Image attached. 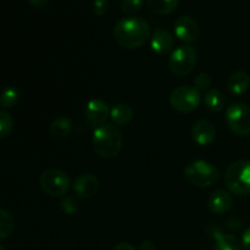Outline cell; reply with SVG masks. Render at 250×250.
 <instances>
[{"instance_id":"1","label":"cell","mask_w":250,"mask_h":250,"mask_svg":"<svg viewBox=\"0 0 250 250\" xmlns=\"http://www.w3.org/2000/svg\"><path fill=\"white\" fill-rule=\"evenodd\" d=\"M150 37V26L138 16L122 17L114 27V38L125 49H138L146 44Z\"/></svg>"},{"instance_id":"2","label":"cell","mask_w":250,"mask_h":250,"mask_svg":"<svg viewBox=\"0 0 250 250\" xmlns=\"http://www.w3.org/2000/svg\"><path fill=\"white\" fill-rule=\"evenodd\" d=\"M93 149L103 159H114L120 154L124 144L121 131L115 125L105 124L94 128Z\"/></svg>"},{"instance_id":"3","label":"cell","mask_w":250,"mask_h":250,"mask_svg":"<svg viewBox=\"0 0 250 250\" xmlns=\"http://www.w3.org/2000/svg\"><path fill=\"white\" fill-rule=\"evenodd\" d=\"M225 185L232 194H250V161L237 160L232 163L225 173Z\"/></svg>"},{"instance_id":"4","label":"cell","mask_w":250,"mask_h":250,"mask_svg":"<svg viewBox=\"0 0 250 250\" xmlns=\"http://www.w3.org/2000/svg\"><path fill=\"white\" fill-rule=\"evenodd\" d=\"M185 178L198 188H209L220 180L219 168L205 160H195L185 168Z\"/></svg>"},{"instance_id":"5","label":"cell","mask_w":250,"mask_h":250,"mask_svg":"<svg viewBox=\"0 0 250 250\" xmlns=\"http://www.w3.org/2000/svg\"><path fill=\"white\" fill-rule=\"evenodd\" d=\"M197 60V50L193 46L185 44L172 50L170 61H168V68L172 75L177 77H185L194 70Z\"/></svg>"},{"instance_id":"6","label":"cell","mask_w":250,"mask_h":250,"mask_svg":"<svg viewBox=\"0 0 250 250\" xmlns=\"http://www.w3.org/2000/svg\"><path fill=\"white\" fill-rule=\"evenodd\" d=\"M225 121L232 133L241 137L250 134V106L244 103H233L225 114Z\"/></svg>"},{"instance_id":"7","label":"cell","mask_w":250,"mask_h":250,"mask_svg":"<svg viewBox=\"0 0 250 250\" xmlns=\"http://www.w3.org/2000/svg\"><path fill=\"white\" fill-rule=\"evenodd\" d=\"M202 102L200 92L195 87L181 85L172 90L170 95V104L173 110L181 114H189L194 111Z\"/></svg>"},{"instance_id":"8","label":"cell","mask_w":250,"mask_h":250,"mask_svg":"<svg viewBox=\"0 0 250 250\" xmlns=\"http://www.w3.org/2000/svg\"><path fill=\"white\" fill-rule=\"evenodd\" d=\"M41 188L45 194L49 197H62V195L67 194L68 189H70V178L66 175L63 171L58 170V168H50L42 173L41 180Z\"/></svg>"},{"instance_id":"9","label":"cell","mask_w":250,"mask_h":250,"mask_svg":"<svg viewBox=\"0 0 250 250\" xmlns=\"http://www.w3.org/2000/svg\"><path fill=\"white\" fill-rule=\"evenodd\" d=\"M173 31H175V36L186 44L194 42L200 33L199 24L189 15H181L175 21Z\"/></svg>"},{"instance_id":"10","label":"cell","mask_w":250,"mask_h":250,"mask_svg":"<svg viewBox=\"0 0 250 250\" xmlns=\"http://www.w3.org/2000/svg\"><path fill=\"white\" fill-rule=\"evenodd\" d=\"M85 116L90 126L97 128L106 124V120L110 117L109 106L102 99H98V98L90 99L85 106Z\"/></svg>"},{"instance_id":"11","label":"cell","mask_w":250,"mask_h":250,"mask_svg":"<svg viewBox=\"0 0 250 250\" xmlns=\"http://www.w3.org/2000/svg\"><path fill=\"white\" fill-rule=\"evenodd\" d=\"M99 180L92 173H83L73 181L72 189L78 198L90 199L99 190Z\"/></svg>"},{"instance_id":"12","label":"cell","mask_w":250,"mask_h":250,"mask_svg":"<svg viewBox=\"0 0 250 250\" xmlns=\"http://www.w3.org/2000/svg\"><path fill=\"white\" fill-rule=\"evenodd\" d=\"M175 45V37L168 29L156 28L150 37V46L158 55H166L171 53Z\"/></svg>"},{"instance_id":"13","label":"cell","mask_w":250,"mask_h":250,"mask_svg":"<svg viewBox=\"0 0 250 250\" xmlns=\"http://www.w3.org/2000/svg\"><path fill=\"white\" fill-rule=\"evenodd\" d=\"M192 138L198 146H208L216 138V128L208 120H199L192 127Z\"/></svg>"},{"instance_id":"14","label":"cell","mask_w":250,"mask_h":250,"mask_svg":"<svg viewBox=\"0 0 250 250\" xmlns=\"http://www.w3.org/2000/svg\"><path fill=\"white\" fill-rule=\"evenodd\" d=\"M233 207L232 193L225 189H217L208 199V209L215 215H222L229 212Z\"/></svg>"},{"instance_id":"15","label":"cell","mask_w":250,"mask_h":250,"mask_svg":"<svg viewBox=\"0 0 250 250\" xmlns=\"http://www.w3.org/2000/svg\"><path fill=\"white\" fill-rule=\"evenodd\" d=\"M250 77L244 71H234L227 77L226 88L231 94L242 95L249 89Z\"/></svg>"},{"instance_id":"16","label":"cell","mask_w":250,"mask_h":250,"mask_svg":"<svg viewBox=\"0 0 250 250\" xmlns=\"http://www.w3.org/2000/svg\"><path fill=\"white\" fill-rule=\"evenodd\" d=\"M210 236L215 239V250H241L242 243L233 234L224 233L217 227L210 231Z\"/></svg>"},{"instance_id":"17","label":"cell","mask_w":250,"mask_h":250,"mask_svg":"<svg viewBox=\"0 0 250 250\" xmlns=\"http://www.w3.org/2000/svg\"><path fill=\"white\" fill-rule=\"evenodd\" d=\"M110 117L116 126H126L133 120V110L127 104H117L110 110Z\"/></svg>"},{"instance_id":"18","label":"cell","mask_w":250,"mask_h":250,"mask_svg":"<svg viewBox=\"0 0 250 250\" xmlns=\"http://www.w3.org/2000/svg\"><path fill=\"white\" fill-rule=\"evenodd\" d=\"M225 99L224 94L220 92L219 89H215V88H210L209 90H207L204 95V104L207 106V109L211 112H220L224 110Z\"/></svg>"},{"instance_id":"19","label":"cell","mask_w":250,"mask_h":250,"mask_svg":"<svg viewBox=\"0 0 250 250\" xmlns=\"http://www.w3.org/2000/svg\"><path fill=\"white\" fill-rule=\"evenodd\" d=\"M49 131H50V134L54 138H66L71 133V131H72V122H71L70 119L65 116L56 117L50 124Z\"/></svg>"},{"instance_id":"20","label":"cell","mask_w":250,"mask_h":250,"mask_svg":"<svg viewBox=\"0 0 250 250\" xmlns=\"http://www.w3.org/2000/svg\"><path fill=\"white\" fill-rule=\"evenodd\" d=\"M149 9L158 15H168L177 9L180 0H146Z\"/></svg>"},{"instance_id":"21","label":"cell","mask_w":250,"mask_h":250,"mask_svg":"<svg viewBox=\"0 0 250 250\" xmlns=\"http://www.w3.org/2000/svg\"><path fill=\"white\" fill-rule=\"evenodd\" d=\"M19 99L20 92L16 87L9 85L0 92V106L4 110L14 107L19 102Z\"/></svg>"},{"instance_id":"22","label":"cell","mask_w":250,"mask_h":250,"mask_svg":"<svg viewBox=\"0 0 250 250\" xmlns=\"http://www.w3.org/2000/svg\"><path fill=\"white\" fill-rule=\"evenodd\" d=\"M14 226L15 221L12 215L7 210L0 208V241L11 236Z\"/></svg>"},{"instance_id":"23","label":"cell","mask_w":250,"mask_h":250,"mask_svg":"<svg viewBox=\"0 0 250 250\" xmlns=\"http://www.w3.org/2000/svg\"><path fill=\"white\" fill-rule=\"evenodd\" d=\"M14 131V119L5 110H0V139H5Z\"/></svg>"},{"instance_id":"24","label":"cell","mask_w":250,"mask_h":250,"mask_svg":"<svg viewBox=\"0 0 250 250\" xmlns=\"http://www.w3.org/2000/svg\"><path fill=\"white\" fill-rule=\"evenodd\" d=\"M61 210L65 212L66 215H76L80 211V203L76 200L75 197H65L61 200Z\"/></svg>"},{"instance_id":"25","label":"cell","mask_w":250,"mask_h":250,"mask_svg":"<svg viewBox=\"0 0 250 250\" xmlns=\"http://www.w3.org/2000/svg\"><path fill=\"white\" fill-rule=\"evenodd\" d=\"M144 0H122L121 9L125 14L133 15L142 9Z\"/></svg>"},{"instance_id":"26","label":"cell","mask_w":250,"mask_h":250,"mask_svg":"<svg viewBox=\"0 0 250 250\" xmlns=\"http://www.w3.org/2000/svg\"><path fill=\"white\" fill-rule=\"evenodd\" d=\"M194 85L198 90H209L212 85V77L209 73H199L194 78Z\"/></svg>"},{"instance_id":"27","label":"cell","mask_w":250,"mask_h":250,"mask_svg":"<svg viewBox=\"0 0 250 250\" xmlns=\"http://www.w3.org/2000/svg\"><path fill=\"white\" fill-rule=\"evenodd\" d=\"M92 10L97 16H103L109 10V1L107 0H93Z\"/></svg>"},{"instance_id":"28","label":"cell","mask_w":250,"mask_h":250,"mask_svg":"<svg viewBox=\"0 0 250 250\" xmlns=\"http://www.w3.org/2000/svg\"><path fill=\"white\" fill-rule=\"evenodd\" d=\"M241 243L244 250H250V227L244 231L243 236H242Z\"/></svg>"},{"instance_id":"29","label":"cell","mask_w":250,"mask_h":250,"mask_svg":"<svg viewBox=\"0 0 250 250\" xmlns=\"http://www.w3.org/2000/svg\"><path fill=\"white\" fill-rule=\"evenodd\" d=\"M112 250H137L132 244L126 243V242H122V243L116 244Z\"/></svg>"},{"instance_id":"30","label":"cell","mask_w":250,"mask_h":250,"mask_svg":"<svg viewBox=\"0 0 250 250\" xmlns=\"http://www.w3.org/2000/svg\"><path fill=\"white\" fill-rule=\"evenodd\" d=\"M139 250H156V247L151 241H143L139 247Z\"/></svg>"},{"instance_id":"31","label":"cell","mask_w":250,"mask_h":250,"mask_svg":"<svg viewBox=\"0 0 250 250\" xmlns=\"http://www.w3.org/2000/svg\"><path fill=\"white\" fill-rule=\"evenodd\" d=\"M50 0H28L29 4L34 7H45Z\"/></svg>"},{"instance_id":"32","label":"cell","mask_w":250,"mask_h":250,"mask_svg":"<svg viewBox=\"0 0 250 250\" xmlns=\"http://www.w3.org/2000/svg\"><path fill=\"white\" fill-rule=\"evenodd\" d=\"M0 250H6V249H5V248H4V247H2V246H1V244H0Z\"/></svg>"}]
</instances>
